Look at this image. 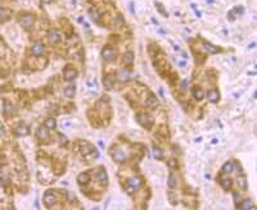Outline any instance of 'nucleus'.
Returning <instances> with one entry per match:
<instances>
[{
  "label": "nucleus",
  "instance_id": "nucleus-1",
  "mask_svg": "<svg viewBox=\"0 0 257 210\" xmlns=\"http://www.w3.org/2000/svg\"><path fill=\"white\" fill-rule=\"evenodd\" d=\"M140 186H141V178L140 177H132V178L126 181L125 192L128 194V195H132L140 188Z\"/></svg>",
  "mask_w": 257,
  "mask_h": 210
},
{
  "label": "nucleus",
  "instance_id": "nucleus-2",
  "mask_svg": "<svg viewBox=\"0 0 257 210\" xmlns=\"http://www.w3.org/2000/svg\"><path fill=\"white\" fill-rule=\"evenodd\" d=\"M136 121H138V123H139L141 127L147 128V130H149L150 126H152V123H153V119H152V117L149 116V114H147V113H139V114H136Z\"/></svg>",
  "mask_w": 257,
  "mask_h": 210
},
{
  "label": "nucleus",
  "instance_id": "nucleus-3",
  "mask_svg": "<svg viewBox=\"0 0 257 210\" xmlns=\"http://www.w3.org/2000/svg\"><path fill=\"white\" fill-rule=\"evenodd\" d=\"M111 158L115 163H123V161L126 160V154L121 149L115 147V149L111 151Z\"/></svg>",
  "mask_w": 257,
  "mask_h": 210
},
{
  "label": "nucleus",
  "instance_id": "nucleus-4",
  "mask_svg": "<svg viewBox=\"0 0 257 210\" xmlns=\"http://www.w3.org/2000/svg\"><path fill=\"white\" fill-rule=\"evenodd\" d=\"M18 22H20V25L25 28H30L32 25H34V16L32 14H22L18 18Z\"/></svg>",
  "mask_w": 257,
  "mask_h": 210
},
{
  "label": "nucleus",
  "instance_id": "nucleus-5",
  "mask_svg": "<svg viewBox=\"0 0 257 210\" xmlns=\"http://www.w3.org/2000/svg\"><path fill=\"white\" fill-rule=\"evenodd\" d=\"M102 56H103V59L104 60H107V62H112L113 59L116 58V51L115 49H113L112 46H104L103 47V50H102Z\"/></svg>",
  "mask_w": 257,
  "mask_h": 210
},
{
  "label": "nucleus",
  "instance_id": "nucleus-6",
  "mask_svg": "<svg viewBox=\"0 0 257 210\" xmlns=\"http://www.w3.org/2000/svg\"><path fill=\"white\" fill-rule=\"evenodd\" d=\"M42 201H44V204L46 205L48 208H49V206H53V205H55L57 201H58V199H57V195L54 194V191H48V192L44 195Z\"/></svg>",
  "mask_w": 257,
  "mask_h": 210
},
{
  "label": "nucleus",
  "instance_id": "nucleus-7",
  "mask_svg": "<svg viewBox=\"0 0 257 210\" xmlns=\"http://www.w3.org/2000/svg\"><path fill=\"white\" fill-rule=\"evenodd\" d=\"M77 77V72H76V69L73 68L72 65H67L63 70V78L64 81H72Z\"/></svg>",
  "mask_w": 257,
  "mask_h": 210
},
{
  "label": "nucleus",
  "instance_id": "nucleus-8",
  "mask_svg": "<svg viewBox=\"0 0 257 210\" xmlns=\"http://www.w3.org/2000/svg\"><path fill=\"white\" fill-rule=\"evenodd\" d=\"M48 40H49V42L51 45H57V44H59L60 42L62 36L57 30H50L49 32H48Z\"/></svg>",
  "mask_w": 257,
  "mask_h": 210
},
{
  "label": "nucleus",
  "instance_id": "nucleus-9",
  "mask_svg": "<svg viewBox=\"0 0 257 210\" xmlns=\"http://www.w3.org/2000/svg\"><path fill=\"white\" fill-rule=\"evenodd\" d=\"M103 86L107 90H112L113 86H115V77L112 74H106L103 77Z\"/></svg>",
  "mask_w": 257,
  "mask_h": 210
},
{
  "label": "nucleus",
  "instance_id": "nucleus-10",
  "mask_svg": "<svg viewBox=\"0 0 257 210\" xmlns=\"http://www.w3.org/2000/svg\"><path fill=\"white\" fill-rule=\"evenodd\" d=\"M31 52H32V55H35V56H42L45 54V46L42 44H35L31 47Z\"/></svg>",
  "mask_w": 257,
  "mask_h": 210
},
{
  "label": "nucleus",
  "instance_id": "nucleus-11",
  "mask_svg": "<svg viewBox=\"0 0 257 210\" xmlns=\"http://www.w3.org/2000/svg\"><path fill=\"white\" fill-rule=\"evenodd\" d=\"M48 137H49V133H48L45 126L37 128V131H36V138H37V140H39V141H45Z\"/></svg>",
  "mask_w": 257,
  "mask_h": 210
},
{
  "label": "nucleus",
  "instance_id": "nucleus-12",
  "mask_svg": "<svg viewBox=\"0 0 257 210\" xmlns=\"http://www.w3.org/2000/svg\"><path fill=\"white\" fill-rule=\"evenodd\" d=\"M207 98H208V101L210 103H213V104H216L218 100H220V94H218L217 90H210L207 94Z\"/></svg>",
  "mask_w": 257,
  "mask_h": 210
},
{
  "label": "nucleus",
  "instance_id": "nucleus-13",
  "mask_svg": "<svg viewBox=\"0 0 257 210\" xmlns=\"http://www.w3.org/2000/svg\"><path fill=\"white\" fill-rule=\"evenodd\" d=\"M193 98L197 100V101H201V100L204 98V92L201 86H194L193 87Z\"/></svg>",
  "mask_w": 257,
  "mask_h": 210
},
{
  "label": "nucleus",
  "instance_id": "nucleus-14",
  "mask_svg": "<svg viewBox=\"0 0 257 210\" xmlns=\"http://www.w3.org/2000/svg\"><path fill=\"white\" fill-rule=\"evenodd\" d=\"M145 105L148 108H156L157 105H158V99H157L153 94H149L148 98L145 100Z\"/></svg>",
  "mask_w": 257,
  "mask_h": 210
},
{
  "label": "nucleus",
  "instance_id": "nucleus-15",
  "mask_svg": "<svg viewBox=\"0 0 257 210\" xmlns=\"http://www.w3.org/2000/svg\"><path fill=\"white\" fill-rule=\"evenodd\" d=\"M16 135L17 136H26V135H28V132H30V130H28V127L26 126V124H23V123H21L20 126H18L17 128H16Z\"/></svg>",
  "mask_w": 257,
  "mask_h": 210
},
{
  "label": "nucleus",
  "instance_id": "nucleus-16",
  "mask_svg": "<svg viewBox=\"0 0 257 210\" xmlns=\"http://www.w3.org/2000/svg\"><path fill=\"white\" fill-rule=\"evenodd\" d=\"M203 47L206 49V51L211 52V54H216V52L220 51V49H218V47H216L215 45H212L211 42H208V41H203Z\"/></svg>",
  "mask_w": 257,
  "mask_h": 210
},
{
  "label": "nucleus",
  "instance_id": "nucleus-17",
  "mask_svg": "<svg viewBox=\"0 0 257 210\" xmlns=\"http://www.w3.org/2000/svg\"><path fill=\"white\" fill-rule=\"evenodd\" d=\"M134 59H135V55H134V52H131V51L125 52L122 56V62L126 64H132L134 63Z\"/></svg>",
  "mask_w": 257,
  "mask_h": 210
},
{
  "label": "nucleus",
  "instance_id": "nucleus-18",
  "mask_svg": "<svg viewBox=\"0 0 257 210\" xmlns=\"http://www.w3.org/2000/svg\"><path fill=\"white\" fill-rule=\"evenodd\" d=\"M89 181H90V176H89V173H86V172H84V173L79 174V177H77V182H79L80 184H81V186L88 184Z\"/></svg>",
  "mask_w": 257,
  "mask_h": 210
},
{
  "label": "nucleus",
  "instance_id": "nucleus-19",
  "mask_svg": "<svg viewBox=\"0 0 257 210\" xmlns=\"http://www.w3.org/2000/svg\"><path fill=\"white\" fill-rule=\"evenodd\" d=\"M118 80H120L121 82H127V81L130 80V72H128L127 69H121L120 72H118Z\"/></svg>",
  "mask_w": 257,
  "mask_h": 210
},
{
  "label": "nucleus",
  "instance_id": "nucleus-20",
  "mask_svg": "<svg viewBox=\"0 0 257 210\" xmlns=\"http://www.w3.org/2000/svg\"><path fill=\"white\" fill-rule=\"evenodd\" d=\"M239 209H243V210H253L255 209V202L252 200H246V201L242 202V205L239 204Z\"/></svg>",
  "mask_w": 257,
  "mask_h": 210
},
{
  "label": "nucleus",
  "instance_id": "nucleus-21",
  "mask_svg": "<svg viewBox=\"0 0 257 210\" xmlns=\"http://www.w3.org/2000/svg\"><path fill=\"white\" fill-rule=\"evenodd\" d=\"M12 16V12L5 8H0V21H8Z\"/></svg>",
  "mask_w": 257,
  "mask_h": 210
},
{
  "label": "nucleus",
  "instance_id": "nucleus-22",
  "mask_svg": "<svg viewBox=\"0 0 257 210\" xmlns=\"http://www.w3.org/2000/svg\"><path fill=\"white\" fill-rule=\"evenodd\" d=\"M237 182H238V186L242 188V190H247L248 188V181L244 176H239V177L237 178Z\"/></svg>",
  "mask_w": 257,
  "mask_h": 210
},
{
  "label": "nucleus",
  "instance_id": "nucleus-23",
  "mask_svg": "<svg viewBox=\"0 0 257 210\" xmlns=\"http://www.w3.org/2000/svg\"><path fill=\"white\" fill-rule=\"evenodd\" d=\"M220 184L225 191H229L233 186V181L230 178H222V179H220Z\"/></svg>",
  "mask_w": 257,
  "mask_h": 210
},
{
  "label": "nucleus",
  "instance_id": "nucleus-24",
  "mask_svg": "<svg viewBox=\"0 0 257 210\" xmlns=\"http://www.w3.org/2000/svg\"><path fill=\"white\" fill-rule=\"evenodd\" d=\"M123 25H125V18H123L121 14L116 16V18L113 20V26H115L116 28H120V27H122Z\"/></svg>",
  "mask_w": 257,
  "mask_h": 210
},
{
  "label": "nucleus",
  "instance_id": "nucleus-25",
  "mask_svg": "<svg viewBox=\"0 0 257 210\" xmlns=\"http://www.w3.org/2000/svg\"><path fill=\"white\" fill-rule=\"evenodd\" d=\"M89 17L91 18V20H93L94 22H98V21H99V18H101V14H99V12L97 10V9L90 8V9H89Z\"/></svg>",
  "mask_w": 257,
  "mask_h": 210
},
{
  "label": "nucleus",
  "instance_id": "nucleus-26",
  "mask_svg": "<svg viewBox=\"0 0 257 210\" xmlns=\"http://www.w3.org/2000/svg\"><path fill=\"white\" fill-rule=\"evenodd\" d=\"M153 156L157 160H162L163 159V151L161 150L158 146H153Z\"/></svg>",
  "mask_w": 257,
  "mask_h": 210
},
{
  "label": "nucleus",
  "instance_id": "nucleus-27",
  "mask_svg": "<svg viewBox=\"0 0 257 210\" xmlns=\"http://www.w3.org/2000/svg\"><path fill=\"white\" fill-rule=\"evenodd\" d=\"M75 91H76V88H75V86H68V87H66L64 88V96L66 98H73L75 96Z\"/></svg>",
  "mask_w": 257,
  "mask_h": 210
},
{
  "label": "nucleus",
  "instance_id": "nucleus-28",
  "mask_svg": "<svg viewBox=\"0 0 257 210\" xmlns=\"http://www.w3.org/2000/svg\"><path fill=\"white\" fill-rule=\"evenodd\" d=\"M167 184H169L170 188H176V186H178V179H176L175 174H170V176H169Z\"/></svg>",
  "mask_w": 257,
  "mask_h": 210
},
{
  "label": "nucleus",
  "instance_id": "nucleus-29",
  "mask_svg": "<svg viewBox=\"0 0 257 210\" xmlns=\"http://www.w3.org/2000/svg\"><path fill=\"white\" fill-rule=\"evenodd\" d=\"M44 126L48 128V130H54V128L57 127V123H55V119L54 118H48L45 123H44Z\"/></svg>",
  "mask_w": 257,
  "mask_h": 210
},
{
  "label": "nucleus",
  "instance_id": "nucleus-30",
  "mask_svg": "<svg viewBox=\"0 0 257 210\" xmlns=\"http://www.w3.org/2000/svg\"><path fill=\"white\" fill-rule=\"evenodd\" d=\"M233 169H234V164L231 163V161H226V163H224L222 165V172L224 173H231Z\"/></svg>",
  "mask_w": 257,
  "mask_h": 210
},
{
  "label": "nucleus",
  "instance_id": "nucleus-31",
  "mask_svg": "<svg viewBox=\"0 0 257 210\" xmlns=\"http://www.w3.org/2000/svg\"><path fill=\"white\" fill-rule=\"evenodd\" d=\"M0 182H2L3 186H7L11 182V176L7 173H0Z\"/></svg>",
  "mask_w": 257,
  "mask_h": 210
},
{
  "label": "nucleus",
  "instance_id": "nucleus-32",
  "mask_svg": "<svg viewBox=\"0 0 257 210\" xmlns=\"http://www.w3.org/2000/svg\"><path fill=\"white\" fill-rule=\"evenodd\" d=\"M98 181L99 182H104V183H107V181H108V176L103 168H101V172H99V174H98Z\"/></svg>",
  "mask_w": 257,
  "mask_h": 210
},
{
  "label": "nucleus",
  "instance_id": "nucleus-33",
  "mask_svg": "<svg viewBox=\"0 0 257 210\" xmlns=\"http://www.w3.org/2000/svg\"><path fill=\"white\" fill-rule=\"evenodd\" d=\"M12 112H13V105L9 101H5L4 103V113L8 116V114H12Z\"/></svg>",
  "mask_w": 257,
  "mask_h": 210
},
{
  "label": "nucleus",
  "instance_id": "nucleus-34",
  "mask_svg": "<svg viewBox=\"0 0 257 210\" xmlns=\"http://www.w3.org/2000/svg\"><path fill=\"white\" fill-rule=\"evenodd\" d=\"M167 197H169V201L172 204V205H176V204H178V197H176L175 194L169 192V194H167Z\"/></svg>",
  "mask_w": 257,
  "mask_h": 210
},
{
  "label": "nucleus",
  "instance_id": "nucleus-35",
  "mask_svg": "<svg viewBox=\"0 0 257 210\" xmlns=\"http://www.w3.org/2000/svg\"><path fill=\"white\" fill-rule=\"evenodd\" d=\"M169 166H170V168H172V169H174V168L178 169V166H179V165H178V160H176V159H171V160L169 161Z\"/></svg>",
  "mask_w": 257,
  "mask_h": 210
},
{
  "label": "nucleus",
  "instance_id": "nucleus-36",
  "mask_svg": "<svg viewBox=\"0 0 257 210\" xmlns=\"http://www.w3.org/2000/svg\"><path fill=\"white\" fill-rule=\"evenodd\" d=\"M188 86H189V83H188L187 80L181 81V83H180V88H181V91H185V90L188 88Z\"/></svg>",
  "mask_w": 257,
  "mask_h": 210
},
{
  "label": "nucleus",
  "instance_id": "nucleus-37",
  "mask_svg": "<svg viewBox=\"0 0 257 210\" xmlns=\"http://www.w3.org/2000/svg\"><path fill=\"white\" fill-rule=\"evenodd\" d=\"M154 4H156V7L159 9V13H161V14H163V16H167V13H166V10L162 8V5H161L159 3H154Z\"/></svg>",
  "mask_w": 257,
  "mask_h": 210
},
{
  "label": "nucleus",
  "instance_id": "nucleus-38",
  "mask_svg": "<svg viewBox=\"0 0 257 210\" xmlns=\"http://www.w3.org/2000/svg\"><path fill=\"white\" fill-rule=\"evenodd\" d=\"M68 200H70L71 202H72V201H76V196H75L73 194H68Z\"/></svg>",
  "mask_w": 257,
  "mask_h": 210
},
{
  "label": "nucleus",
  "instance_id": "nucleus-39",
  "mask_svg": "<svg viewBox=\"0 0 257 210\" xmlns=\"http://www.w3.org/2000/svg\"><path fill=\"white\" fill-rule=\"evenodd\" d=\"M179 67H181V68H184V67H187V62H185V60L179 62Z\"/></svg>",
  "mask_w": 257,
  "mask_h": 210
},
{
  "label": "nucleus",
  "instance_id": "nucleus-40",
  "mask_svg": "<svg viewBox=\"0 0 257 210\" xmlns=\"http://www.w3.org/2000/svg\"><path fill=\"white\" fill-rule=\"evenodd\" d=\"M4 135V128L3 127H0V137H2Z\"/></svg>",
  "mask_w": 257,
  "mask_h": 210
},
{
  "label": "nucleus",
  "instance_id": "nucleus-41",
  "mask_svg": "<svg viewBox=\"0 0 257 210\" xmlns=\"http://www.w3.org/2000/svg\"><path fill=\"white\" fill-rule=\"evenodd\" d=\"M79 22L82 23V22H84V18H82V17H79Z\"/></svg>",
  "mask_w": 257,
  "mask_h": 210
}]
</instances>
